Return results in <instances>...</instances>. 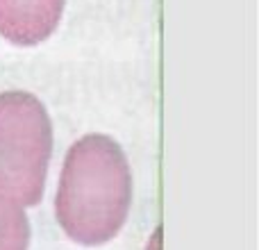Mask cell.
Returning <instances> with one entry per match:
<instances>
[{
    "mask_svg": "<svg viewBox=\"0 0 259 250\" xmlns=\"http://www.w3.org/2000/svg\"><path fill=\"white\" fill-rule=\"evenodd\" d=\"M53 123L48 109L27 91L0 94V184L21 200L34 207L46 189Z\"/></svg>",
    "mask_w": 259,
    "mask_h": 250,
    "instance_id": "obj_2",
    "label": "cell"
},
{
    "mask_svg": "<svg viewBox=\"0 0 259 250\" xmlns=\"http://www.w3.org/2000/svg\"><path fill=\"white\" fill-rule=\"evenodd\" d=\"M66 0H0V36L21 48L39 46L57 30Z\"/></svg>",
    "mask_w": 259,
    "mask_h": 250,
    "instance_id": "obj_3",
    "label": "cell"
},
{
    "mask_svg": "<svg viewBox=\"0 0 259 250\" xmlns=\"http://www.w3.org/2000/svg\"><path fill=\"white\" fill-rule=\"evenodd\" d=\"M30 248V221L21 200L0 184V250Z\"/></svg>",
    "mask_w": 259,
    "mask_h": 250,
    "instance_id": "obj_4",
    "label": "cell"
},
{
    "mask_svg": "<svg viewBox=\"0 0 259 250\" xmlns=\"http://www.w3.org/2000/svg\"><path fill=\"white\" fill-rule=\"evenodd\" d=\"M159 237H161V228L155 230V234H152L150 243H148V250H159Z\"/></svg>",
    "mask_w": 259,
    "mask_h": 250,
    "instance_id": "obj_5",
    "label": "cell"
},
{
    "mask_svg": "<svg viewBox=\"0 0 259 250\" xmlns=\"http://www.w3.org/2000/svg\"><path fill=\"white\" fill-rule=\"evenodd\" d=\"M132 207V169L123 148L91 132L66 152L55 196L59 228L80 246H103L125 225Z\"/></svg>",
    "mask_w": 259,
    "mask_h": 250,
    "instance_id": "obj_1",
    "label": "cell"
}]
</instances>
